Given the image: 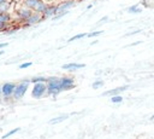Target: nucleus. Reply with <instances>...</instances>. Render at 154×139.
<instances>
[{
	"mask_svg": "<svg viewBox=\"0 0 154 139\" xmlns=\"http://www.w3.org/2000/svg\"><path fill=\"white\" fill-rule=\"evenodd\" d=\"M84 36H88V34H87V33L77 34V35H75V36L70 37V39H69V42H71V41H75V40H78V39H82V37H84Z\"/></svg>",
	"mask_w": 154,
	"mask_h": 139,
	"instance_id": "obj_17",
	"label": "nucleus"
},
{
	"mask_svg": "<svg viewBox=\"0 0 154 139\" xmlns=\"http://www.w3.org/2000/svg\"><path fill=\"white\" fill-rule=\"evenodd\" d=\"M0 94H2V89H1V87H0Z\"/></svg>",
	"mask_w": 154,
	"mask_h": 139,
	"instance_id": "obj_31",
	"label": "nucleus"
},
{
	"mask_svg": "<svg viewBox=\"0 0 154 139\" xmlns=\"http://www.w3.org/2000/svg\"><path fill=\"white\" fill-rule=\"evenodd\" d=\"M1 54H4V51H0V56H1Z\"/></svg>",
	"mask_w": 154,
	"mask_h": 139,
	"instance_id": "obj_30",
	"label": "nucleus"
},
{
	"mask_svg": "<svg viewBox=\"0 0 154 139\" xmlns=\"http://www.w3.org/2000/svg\"><path fill=\"white\" fill-rule=\"evenodd\" d=\"M141 30L140 29H136V30H134V31H131V33H129V34H126L125 36H130V35H134V34H137V33H140Z\"/></svg>",
	"mask_w": 154,
	"mask_h": 139,
	"instance_id": "obj_24",
	"label": "nucleus"
},
{
	"mask_svg": "<svg viewBox=\"0 0 154 139\" xmlns=\"http://www.w3.org/2000/svg\"><path fill=\"white\" fill-rule=\"evenodd\" d=\"M63 91L61 87V79L57 76L47 77V92L48 94H58Z\"/></svg>",
	"mask_w": 154,
	"mask_h": 139,
	"instance_id": "obj_1",
	"label": "nucleus"
},
{
	"mask_svg": "<svg viewBox=\"0 0 154 139\" xmlns=\"http://www.w3.org/2000/svg\"><path fill=\"white\" fill-rule=\"evenodd\" d=\"M130 86L129 85H124V86H119L117 88H113V89H109V91H106L102 93L103 97H113V95H119V93L122 92H125L126 89H129Z\"/></svg>",
	"mask_w": 154,
	"mask_h": 139,
	"instance_id": "obj_6",
	"label": "nucleus"
},
{
	"mask_svg": "<svg viewBox=\"0 0 154 139\" xmlns=\"http://www.w3.org/2000/svg\"><path fill=\"white\" fill-rule=\"evenodd\" d=\"M8 44L7 42H2V44H0V48H4V47H6Z\"/></svg>",
	"mask_w": 154,
	"mask_h": 139,
	"instance_id": "obj_25",
	"label": "nucleus"
},
{
	"mask_svg": "<svg viewBox=\"0 0 154 139\" xmlns=\"http://www.w3.org/2000/svg\"><path fill=\"white\" fill-rule=\"evenodd\" d=\"M31 64H32L31 62H25V63H23V64H20V65H19V69H25V68H29Z\"/></svg>",
	"mask_w": 154,
	"mask_h": 139,
	"instance_id": "obj_22",
	"label": "nucleus"
},
{
	"mask_svg": "<svg viewBox=\"0 0 154 139\" xmlns=\"http://www.w3.org/2000/svg\"><path fill=\"white\" fill-rule=\"evenodd\" d=\"M42 16H41V13H36V12H34L32 13V16L26 21V25H31V24H35V23H38V22H41L42 21Z\"/></svg>",
	"mask_w": 154,
	"mask_h": 139,
	"instance_id": "obj_11",
	"label": "nucleus"
},
{
	"mask_svg": "<svg viewBox=\"0 0 154 139\" xmlns=\"http://www.w3.org/2000/svg\"><path fill=\"white\" fill-rule=\"evenodd\" d=\"M102 33H103L102 30H96V31H93V33L88 34V37H95V36H97V35H100V34H102Z\"/></svg>",
	"mask_w": 154,
	"mask_h": 139,
	"instance_id": "obj_21",
	"label": "nucleus"
},
{
	"mask_svg": "<svg viewBox=\"0 0 154 139\" xmlns=\"http://www.w3.org/2000/svg\"><path fill=\"white\" fill-rule=\"evenodd\" d=\"M141 4H142V5H144L146 7H149V6L152 5V0H142V1H141Z\"/></svg>",
	"mask_w": 154,
	"mask_h": 139,
	"instance_id": "obj_23",
	"label": "nucleus"
},
{
	"mask_svg": "<svg viewBox=\"0 0 154 139\" xmlns=\"http://www.w3.org/2000/svg\"><path fill=\"white\" fill-rule=\"evenodd\" d=\"M54 15H57V6H54V5L47 6L46 10H45V12H43V16H46V17H52V16H54Z\"/></svg>",
	"mask_w": 154,
	"mask_h": 139,
	"instance_id": "obj_12",
	"label": "nucleus"
},
{
	"mask_svg": "<svg viewBox=\"0 0 154 139\" xmlns=\"http://www.w3.org/2000/svg\"><path fill=\"white\" fill-rule=\"evenodd\" d=\"M16 87H17V85H14V83H12V82H6V83H4V85L1 86L2 95H5L6 98H8V97L13 95Z\"/></svg>",
	"mask_w": 154,
	"mask_h": 139,
	"instance_id": "obj_5",
	"label": "nucleus"
},
{
	"mask_svg": "<svg viewBox=\"0 0 154 139\" xmlns=\"http://www.w3.org/2000/svg\"><path fill=\"white\" fill-rule=\"evenodd\" d=\"M17 13H18V17L20 18V19H24V21H28L31 16H32V10H30L29 7H26L25 5L24 6H22L18 11H17Z\"/></svg>",
	"mask_w": 154,
	"mask_h": 139,
	"instance_id": "obj_7",
	"label": "nucleus"
},
{
	"mask_svg": "<svg viewBox=\"0 0 154 139\" xmlns=\"http://www.w3.org/2000/svg\"><path fill=\"white\" fill-rule=\"evenodd\" d=\"M24 5L36 13H43L47 7L42 0H24Z\"/></svg>",
	"mask_w": 154,
	"mask_h": 139,
	"instance_id": "obj_2",
	"label": "nucleus"
},
{
	"mask_svg": "<svg viewBox=\"0 0 154 139\" xmlns=\"http://www.w3.org/2000/svg\"><path fill=\"white\" fill-rule=\"evenodd\" d=\"M6 1H7V0H0V5L4 4V2H6Z\"/></svg>",
	"mask_w": 154,
	"mask_h": 139,
	"instance_id": "obj_28",
	"label": "nucleus"
},
{
	"mask_svg": "<svg viewBox=\"0 0 154 139\" xmlns=\"http://www.w3.org/2000/svg\"><path fill=\"white\" fill-rule=\"evenodd\" d=\"M67 117H69V115H67V114H64V115L57 116V117H54V118H51V120L48 121V123H49V124H57V123H59V122L65 121Z\"/></svg>",
	"mask_w": 154,
	"mask_h": 139,
	"instance_id": "obj_13",
	"label": "nucleus"
},
{
	"mask_svg": "<svg viewBox=\"0 0 154 139\" xmlns=\"http://www.w3.org/2000/svg\"><path fill=\"white\" fill-rule=\"evenodd\" d=\"M76 85H75V81L72 77H61V87H63V91H69L71 88H73Z\"/></svg>",
	"mask_w": 154,
	"mask_h": 139,
	"instance_id": "obj_8",
	"label": "nucleus"
},
{
	"mask_svg": "<svg viewBox=\"0 0 154 139\" xmlns=\"http://www.w3.org/2000/svg\"><path fill=\"white\" fill-rule=\"evenodd\" d=\"M103 86V81L102 80H97V81H95L93 85H91V87L94 88V89H97V88H100V87H102Z\"/></svg>",
	"mask_w": 154,
	"mask_h": 139,
	"instance_id": "obj_18",
	"label": "nucleus"
},
{
	"mask_svg": "<svg viewBox=\"0 0 154 139\" xmlns=\"http://www.w3.org/2000/svg\"><path fill=\"white\" fill-rule=\"evenodd\" d=\"M141 44V41H136V42H132L130 46H136V45H140Z\"/></svg>",
	"mask_w": 154,
	"mask_h": 139,
	"instance_id": "obj_27",
	"label": "nucleus"
},
{
	"mask_svg": "<svg viewBox=\"0 0 154 139\" xmlns=\"http://www.w3.org/2000/svg\"><path fill=\"white\" fill-rule=\"evenodd\" d=\"M111 102L112 103H122L123 102V97L119 94V95H113L111 97Z\"/></svg>",
	"mask_w": 154,
	"mask_h": 139,
	"instance_id": "obj_19",
	"label": "nucleus"
},
{
	"mask_svg": "<svg viewBox=\"0 0 154 139\" xmlns=\"http://www.w3.org/2000/svg\"><path fill=\"white\" fill-rule=\"evenodd\" d=\"M20 129L19 128H14V129H12V131H10L8 133H6V134H4L2 135V139H6V138H8V137H11V135H13L14 133H17V132H19Z\"/></svg>",
	"mask_w": 154,
	"mask_h": 139,
	"instance_id": "obj_20",
	"label": "nucleus"
},
{
	"mask_svg": "<svg viewBox=\"0 0 154 139\" xmlns=\"http://www.w3.org/2000/svg\"><path fill=\"white\" fill-rule=\"evenodd\" d=\"M30 82L32 83H37V82H47V79L46 77H42V76H36V77H32L30 80Z\"/></svg>",
	"mask_w": 154,
	"mask_h": 139,
	"instance_id": "obj_16",
	"label": "nucleus"
},
{
	"mask_svg": "<svg viewBox=\"0 0 154 139\" xmlns=\"http://www.w3.org/2000/svg\"><path fill=\"white\" fill-rule=\"evenodd\" d=\"M75 5V1H65L60 5L57 6V15L58 13H67L69 12V8L72 7Z\"/></svg>",
	"mask_w": 154,
	"mask_h": 139,
	"instance_id": "obj_9",
	"label": "nucleus"
},
{
	"mask_svg": "<svg viewBox=\"0 0 154 139\" xmlns=\"http://www.w3.org/2000/svg\"><path fill=\"white\" fill-rule=\"evenodd\" d=\"M84 66H85V64H82V63H69V64H64L61 68L65 70H77V69H82Z\"/></svg>",
	"mask_w": 154,
	"mask_h": 139,
	"instance_id": "obj_10",
	"label": "nucleus"
},
{
	"mask_svg": "<svg viewBox=\"0 0 154 139\" xmlns=\"http://www.w3.org/2000/svg\"><path fill=\"white\" fill-rule=\"evenodd\" d=\"M29 83H30V81H23L22 83L17 85V87L14 89V93H13L14 99H20V98L24 97V94L26 93V89L29 87Z\"/></svg>",
	"mask_w": 154,
	"mask_h": 139,
	"instance_id": "obj_4",
	"label": "nucleus"
},
{
	"mask_svg": "<svg viewBox=\"0 0 154 139\" xmlns=\"http://www.w3.org/2000/svg\"><path fill=\"white\" fill-rule=\"evenodd\" d=\"M126 11L129 13H140L141 12V8H140V5H132V6L128 7Z\"/></svg>",
	"mask_w": 154,
	"mask_h": 139,
	"instance_id": "obj_14",
	"label": "nucleus"
},
{
	"mask_svg": "<svg viewBox=\"0 0 154 139\" xmlns=\"http://www.w3.org/2000/svg\"><path fill=\"white\" fill-rule=\"evenodd\" d=\"M150 120H154V114H153V115L150 116Z\"/></svg>",
	"mask_w": 154,
	"mask_h": 139,
	"instance_id": "obj_29",
	"label": "nucleus"
},
{
	"mask_svg": "<svg viewBox=\"0 0 154 139\" xmlns=\"http://www.w3.org/2000/svg\"><path fill=\"white\" fill-rule=\"evenodd\" d=\"M10 10V2H4L0 5V13H7Z\"/></svg>",
	"mask_w": 154,
	"mask_h": 139,
	"instance_id": "obj_15",
	"label": "nucleus"
},
{
	"mask_svg": "<svg viewBox=\"0 0 154 139\" xmlns=\"http://www.w3.org/2000/svg\"><path fill=\"white\" fill-rule=\"evenodd\" d=\"M46 92H47V83L46 82H37V83H34V87L31 91V97L32 98H41Z\"/></svg>",
	"mask_w": 154,
	"mask_h": 139,
	"instance_id": "obj_3",
	"label": "nucleus"
},
{
	"mask_svg": "<svg viewBox=\"0 0 154 139\" xmlns=\"http://www.w3.org/2000/svg\"><path fill=\"white\" fill-rule=\"evenodd\" d=\"M108 19V17H103V18H101L100 21H99V23H101V22H105V21H107Z\"/></svg>",
	"mask_w": 154,
	"mask_h": 139,
	"instance_id": "obj_26",
	"label": "nucleus"
}]
</instances>
